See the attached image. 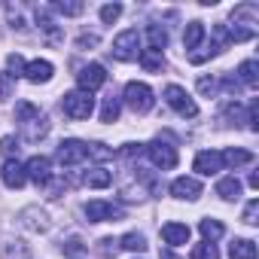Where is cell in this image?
Here are the masks:
<instances>
[{
    "label": "cell",
    "instance_id": "obj_5",
    "mask_svg": "<svg viewBox=\"0 0 259 259\" xmlns=\"http://www.w3.org/2000/svg\"><path fill=\"white\" fill-rule=\"evenodd\" d=\"M55 159H58L61 165L73 168V165H79V162H85V159H89V144H82V141H76V138H70V141H61V144H58V153H55Z\"/></svg>",
    "mask_w": 259,
    "mask_h": 259
},
{
    "label": "cell",
    "instance_id": "obj_35",
    "mask_svg": "<svg viewBox=\"0 0 259 259\" xmlns=\"http://www.w3.org/2000/svg\"><path fill=\"white\" fill-rule=\"evenodd\" d=\"M256 217H259V201L250 198L247 207H244V223H247V226H256Z\"/></svg>",
    "mask_w": 259,
    "mask_h": 259
},
{
    "label": "cell",
    "instance_id": "obj_16",
    "mask_svg": "<svg viewBox=\"0 0 259 259\" xmlns=\"http://www.w3.org/2000/svg\"><path fill=\"white\" fill-rule=\"evenodd\" d=\"M238 79L247 85V89H256L259 85V64L250 58V61H241V67H238Z\"/></svg>",
    "mask_w": 259,
    "mask_h": 259
},
{
    "label": "cell",
    "instance_id": "obj_3",
    "mask_svg": "<svg viewBox=\"0 0 259 259\" xmlns=\"http://www.w3.org/2000/svg\"><path fill=\"white\" fill-rule=\"evenodd\" d=\"M125 104L132 107L135 113H150L156 98H153V89L147 82H128L125 85Z\"/></svg>",
    "mask_w": 259,
    "mask_h": 259
},
{
    "label": "cell",
    "instance_id": "obj_20",
    "mask_svg": "<svg viewBox=\"0 0 259 259\" xmlns=\"http://www.w3.org/2000/svg\"><path fill=\"white\" fill-rule=\"evenodd\" d=\"M138 58H141L144 70H150V73H156V70H162V67H165V55H162L159 49H144Z\"/></svg>",
    "mask_w": 259,
    "mask_h": 259
},
{
    "label": "cell",
    "instance_id": "obj_42",
    "mask_svg": "<svg viewBox=\"0 0 259 259\" xmlns=\"http://www.w3.org/2000/svg\"><path fill=\"white\" fill-rule=\"evenodd\" d=\"M162 259H177V256L174 253H162Z\"/></svg>",
    "mask_w": 259,
    "mask_h": 259
},
{
    "label": "cell",
    "instance_id": "obj_29",
    "mask_svg": "<svg viewBox=\"0 0 259 259\" xmlns=\"http://www.w3.org/2000/svg\"><path fill=\"white\" fill-rule=\"evenodd\" d=\"M125 250H132V253H144L147 250V238L141 235V232H128V235H122V241H119Z\"/></svg>",
    "mask_w": 259,
    "mask_h": 259
},
{
    "label": "cell",
    "instance_id": "obj_34",
    "mask_svg": "<svg viewBox=\"0 0 259 259\" xmlns=\"http://www.w3.org/2000/svg\"><path fill=\"white\" fill-rule=\"evenodd\" d=\"M89 156L98 159V162H104V159H113V150L107 144H89Z\"/></svg>",
    "mask_w": 259,
    "mask_h": 259
},
{
    "label": "cell",
    "instance_id": "obj_8",
    "mask_svg": "<svg viewBox=\"0 0 259 259\" xmlns=\"http://www.w3.org/2000/svg\"><path fill=\"white\" fill-rule=\"evenodd\" d=\"M195 171H198V174H204V177L226 171L223 153H220V150H204V153H198V156H195Z\"/></svg>",
    "mask_w": 259,
    "mask_h": 259
},
{
    "label": "cell",
    "instance_id": "obj_12",
    "mask_svg": "<svg viewBox=\"0 0 259 259\" xmlns=\"http://www.w3.org/2000/svg\"><path fill=\"white\" fill-rule=\"evenodd\" d=\"M0 177H4V183H7L10 189H22V186L28 183V174H25V165H19L16 159H10V162H4V168H0Z\"/></svg>",
    "mask_w": 259,
    "mask_h": 259
},
{
    "label": "cell",
    "instance_id": "obj_28",
    "mask_svg": "<svg viewBox=\"0 0 259 259\" xmlns=\"http://www.w3.org/2000/svg\"><path fill=\"white\" fill-rule=\"evenodd\" d=\"M119 110H122L119 98L116 95H107L104 98V107H101V122H116L119 119Z\"/></svg>",
    "mask_w": 259,
    "mask_h": 259
},
{
    "label": "cell",
    "instance_id": "obj_10",
    "mask_svg": "<svg viewBox=\"0 0 259 259\" xmlns=\"http://www.w3.org/2000/svg\"><path fill=\"white\" fill-rule=\"evenodd\" d=\"M125 210L119 207V204H113V201H89L85 204V217L92 220V223H104V220H119Z\"/></svg>",
    "mask_w": 259,
    "mask_h": 259
},
{
    "label": "cell",
    "instance_id": "obj_27",
    "mask_svg": "<svg viewBox=\"0 0 259 259\" xmlns=\"http://www.w3.org/2000/svg\"><path fill=\"white\" fill-rule=\"evenodd\" d=\"M147 40H150V49H165L168 46V31L159 28V25H147Z\"/></svg>",
    "mask_w": 259,
    "mask_h": 259
},
{
    "label": "cell",
    "instance_id": "obj_25",
    "mask_svg": "<svg viewBox=\"0 0 259 259\" xmlns=\"http://www.w3.org/2000/svg\"><path fill=\"white\" fill-rule=\"evenodd\" d=\"M198 229H201L204 241H210V244H213L217 238H223V235H226L223 223H220V220H210V217H207V220H201V223H198Z\"/></svg>",
    "mask_w": 259,
    "mask_h": 259
},
{
    "label": "cell",
    "instance_id": "obj_18",
    "mask_svg": "<svg viewBox=\"0 0 259 259\" xmlns=\"http://www.w3.org/2000/svg\"><path fill=\"white\" fill-rule=\"evenodd\" d=\"M37 22H40V31L46 34V40H49V43H61V31H58V25L49 19V13H46V10H37Z\"/></svg>",
    "mask_w": 259,
    "mask_h": 259
},
{
    "label": "cell",
    "instance_id": "obj_1",
    "mask_svg": "<svg viewBox=\"0 0 259 259\" xmlns=\"http://www.w3.org/2000/svg\"><path fill=\"white\" fill-rule=\"evenodd\" d=\"M61 110H64V116H70V119H89L92 116V110H95V98L89 95V92H67L64 98H61Z\"/></svg>",
    "mask_w": 259,
    "mask_h": 259
},
{
    "label": "cell",
    "instance_id": "obj_32",
    "mask_svg": "<svg viewBox=\"0 0 259 259\" xmlns=\"http://www.w3.org/2000/svg\"><path fill=\"white\" fill-rule=\"evenodd\" d=\"M119 16H122V4H107V7H101V22H104V25H113Z\"/></svg>",
    "mask_w": 259,
    "mask_h": 259
},
{
    "label": "cell",
    "instance_id": "obj_19",
    "mask_svg": "<svg viewBox=\"0 0 259 259\" xmlns=\"http://www.w3.org/2000/svg\"><path fill=\"white\" fill-rule=\"evenodd\" d=\"M40 116H43L40 107H34L31 101H19V104H16V122H19L22 128H25L28 122H34V119H40Z\"/></svg>",
    "mask_w": 259,
    "mask_h": 259
},
{
    "label": "cell",
    "instance_id": "obj_15",
    "mask_svg": "<svg viewBox=\"0 0 259 259\" xmlns=\"http://www.w3.org/2000/svg\"><path fill=\"white\" fill-rule=\"evenodd\" d=\"M229 256L232 259H256V244L250 238H238L229 244Z\"/></svg>",
    "mask_w": 259,
    "mask_h": 259
},
{
    "label": "cell",
    "instance_id": "obj_23",
    "mask_svg": "<svg viewBox=\"0 0 259 259\" xmlns=\"http://www.w3.org/2000/svg\"><path fill=\"white\" fill-rule=\"evenodd\" d=\"M223 162H226V168H238V165H250L253 162V153H247V150H223Z\"/></svg>",
    "mask_w": 259,
    "mask_h": 259
},
{
    "label": "cell",
    "instance_id": "obj_22",
    "mask_svg": "<svg viewBox=\"0 0 259 259\" xmlns=\"http://www.w3.org/2000/svg\"><path fill=\"white\" fill-rule=\"evenodd\" d=\"M201 40H204V25L201 22H189L186 25V34H183V46L186 49H198Z\"/></svg>",
    "mask_w": 259,
    "mask_h": 259
},
{
    "label": "cell",
    "instance_id": "obj_9",
    "mask_svg": "<svg viewBox=\"0 0 259 259\" xmlns=\"http://www.w3.org/2000/svg\"><path fill=\"white\" fill-rule=\"evenodd\" d=\"M25 174H28V180H34L37 186H46V183L52 180V162H49L46 156H34V159H28Z\"/></svg>",
    "mask_w": 259,
    "mask_h": 259
},
{
    "label": "cell",
    "instance_id": "obj_40",
    "mask_svg": "<svg viewBox=\"0 0 259 259\" xmlns=\"http://www.w3.org/2000/svg\"><path fill=\"white\" fill-rule=\"evenodd\" d=\"M76 46H79V49H89V46H98V37H95V34H82V37L76 40Z\"/></svg>",
    "mask_w": 259,
    "mask_h": 259
},
{
    "label": "cell",
    "instance_id": "obj_38",
    "mask_svg": "<svg viewBox=\"0 0 259 259\" xmlns=\"http://www.w3.org/2000/svg\"><path fill=\"white\" fill-rule=\"evenodd\" d=\"M7 64H10V70H16V76H19V73H25V61H22V55H10V58H7Z\"/></svg>",
    "mask_w": 259,
    "mask_h": 259
},
{
    "label": "cell",
    "instance_id": "obj_36",
    "mask_svg": "<svg viewBox=\"0 0 259 259\" xmlns=\"http://www.w3.org/2000/svg\"><path fill=\"white\" fill-rule=\"evenodd\" d=\"M217 89H220L217 79H210V76H201V79H198V92H201V95H217Z\"/></svg>",
    "mask_w": 259,
    "mask_h": 259
},
{
    "label": "cell",
    "instance_id": "obj_17",
    "mask_svg": "<svg viewBox=\"0 0 259 259\" xmlns=\"http://www.w3.org/2000/svg\"><path fill=\"white\" fill-rule=\"evenodd\" d=\"M46 132H49V119L40 116V119H34V122L25 125V141H28V144H37L40 138H46Z\"/></svg>",
    "mask_w": 259,
    "mask_h": 259
},
{
    "label": "cell",
    "instance_id": "obj_31",
    "mask_svg": "<svg viewBox=\"0 0 259 259\" xmlns=\"http://www.w3.org/2000/svg\"><path fill=\"white\" fill-rule=\"evenodd\" d=\"M55 10H58L61 16H79L85 7L79 4V0H67V4H64V0H58V4H55Z\"/></svg>",
    "mask_w": 259,
    "mask_h": 259
},
{
    "label": "cell",
    "instance_id": "obj_13",
    "mask_svg": "<svg viewBox=\"0 0 259 259\" xmlns=\"http://www.w3.org/2000/svg\"><path fill=\"white\" fill-rule=\"evenodd\" d=\"M162 238H165L171 247H180V244L189 241V226H183V223H165V226H162Z\"/></svg>",
    "mask_w": 259,
    "mask_h": 259
},
{
    "label": "cell",
    "instance_id": "obj_33",
    "mask_svg": "<svg viewBox=\"0 0 259 259\" xmlns=\"http://www.w3.org/2000/svg\"><path fill=\"white\" fill-rule=\"evenodd\" d=\"M16 89V73H0V101H7Z\"/></svg>",
    "mask_w": 259,
    "mask_h": 259
},
{
    "label": "cell",
    "instance_id": "obj_21",
    "mask_svg": "<svg viewBox=\"0 0 259 259\" xmlns=\"http://www.w3.org/2000/svg\"><path fill=\"white\" fill-rule=\"evenodd\" d=\"M217 195L226 198V201L238 198V195H241V180H238V177H223V180L217 183Z\"/></svg>",
    "mask_w": 259,
    "mask_h": 259
},
{
    "label": "cell",
    "instance_id": "obj_2",
    "mask_svg": "<svg viewBox=\"0 0 259 259\" xmlns=\"http://www.w3.org/2000/svg\"><path fill=\"white\" fill-rule=\"evenodd\" d=\"M141 34H138V28H128V31H122L116 40H113V58H119V61H135L138 55H141Z\"/></svg>",
    "mask_w": 259,
    "mask_h": 259
},
{
    "label": "cell",
    "instance_id": "obj_37",
    "mask_svg": "<svg viewBox=\"0 0 259 259\" xmlns=\"http://www.w3.org/2000/svg\"><path fill=\"white\" fill-rule=\"evenodd\" d=\"M0 150H4L7 156H13V153H19V141L16 138H4L0 141Z\"/></svg>",
    "mask_w": 259,
    "mask_h": 259
},
{
    "label": "cell",
    "instance_id": "obj_30",
    "mask_svg": "<svg viewBox=\"0 0 259 259\" xmlns=\"http://www.w3.org/2000/svg\"><path fill=\"white\" fill-rule=\"evenodd\" d=\"M189 259H220V250H217V244L201 241V244L192 247V256H189Z\"/></svg>",
    "mask_w": 259,
    "mask_h": 259
},
{
    "label": "cell",
    "instance_id": "obj_24",
    "mask_svg": "<svg viewBox=\"0 0 259 259\" xmlns=\"http://www.w3.org/2000/svg\"><path fill=\"white\" fill-rule=\"evenodd\" d=\"M82 180H85V186H92V189H104V186L113 183V174H110L107 168H95V171H89Z\"/></svg>",
    "mask_w": 259,
    "mask_h": 259
},
{
    "label": "cell",
    "instance_id": "obj_11",
    "mask_svg": "<svg viewBox=\"0 0 259 259\" xmlns=\"http://www.w3.org/2000/svg\"><path fill=\"white\" fill-rule=\"evenodd\" d=\"M171 195L180 198V201H195V198L201 195V183H198L195 177H177V180L171 183Z\"/></svg>",
    "mask_w": 259,
    "mask_h": 259
},
{
    "label": "cell",
    "instance_id": "obj_39",
    "mask_svg": "<svg viewBox=\"0 0 259 259\" xmlns=\"http://www.w3.org/2000/svg\"><path fill=\"white\" fill-rule=\"evenodd\" d=\"M82 250H85V247H82V241H79L76 235H73V238L67 241V247H64V253H70V256H76V253H82Z\"/></svg>",
    "mask_w": 259,
    "mask_h": 259
},
{
    "label": "cell",
    "instance_id": "obj_26",
    "mask_svg": "<svg viewBox=\"0 0 259 259\" xmlns=\"http://www.w3.org/2000/svg\"><path fill=\"white\" fill-rule=\"evenodd\" d=\"M241 19H247V25H256L259 7H256V4H241V7H235V10H232V22H241Z\"/></svg>",
    "mask_w": 259,
    "mask_h": 259
},
{
    "label": "cell",
    "instance_id": "obj_4",
    "mask_svg": "<svg viewBox=\"0 0 259 259\" xmlns=\"http://www.w3.org/2000/svg\"><path fill=\"white\" fill-rule=\"evenodd\" d=\"M165 101H168V107L177 113V116H183V119H195L198 116V107H195V101L186 95V89H180V85H168L165 89Z\"/></svg>",
    "mask_w": 259,
    "mask_h": 259
},
{
    "label": "cell",
    "instance_id": "obj_7",
    "mask_svg": "<svg viewBox=\"0 0 259 259\" xmlns=\"http://www.w3.org/2000/svg\"><path fill=\"white\" fill-rule=\"evenodd\" d=\"M76 82H79V92H95V89H101L104 82H107V70L101 67V64H85L79 73H76Z\"/></svg>",
    "mask_w": 259,
    "mask_h": 259
},
{
    "label": "cell",
    "instance_id": "obj_14",
    "mask_svg": "<svg viewBox=\"0 0 259 259\" xmlns=\"http://www.w3.org/2000/svg\"><path fill=\"white\" fill-rule=\"evenodd\" d=\"M52 70H55V67H52L49 61H40V58L31 61V64H25V76H28L31 82H49V79H52Z\"/></svg>",
    "mask_w": 259,
    "mask_h": 259
},
{
    "label": "cell",
    "instance_id": "obj_41",
    "mask_svg": "<svg viewBox=\"0 0 259 259\" xmlns=\"http://www.w3.org/2000/svg\"><path fill=\"white\" fill-rule=\"evenodd\" d=\"M247 183H250V189H256V186H259V174H256V171H253V174H250V177H247Z\"/></svg>",
    "mask_w": 259,
    "mask_h": 259
},
{
    "label": "cell",
    "instance_id": "obj_6",
    "mask_svg": "<svg viewBox=\"0 0 259 259\" xmlns=\"http://www.w3.org/2000/svg\"><path fill=\"white\" fill-rule=\"evenodd\" d=\"M147 156H150V162H153L156 168H162V171H171V168L177 165V150H174L171 144H165V141H153V144L147 147Z\"/></svg>",
    "mask_w": 259,
    "mask_h": 259
}]
</instances>
